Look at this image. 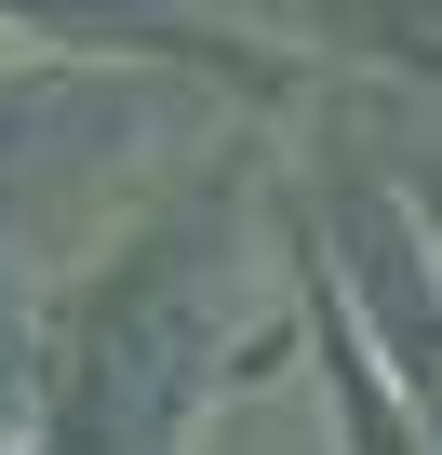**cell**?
<instances>
[{
  "label": "cell",
  "mask_w": 442,
  "mask_h": 455,
  "mask_svg": "<svg viewBox=\"0 0 442 455\" xmlns=\"http://www.w3.org/2000/svg\"><path fill=\"white\" fill-rule=\"evenodd\" d=\"M41 402H54V322L0 282V428H28Z\"/></svg>",
  "instance_id": "4"
},
{
  "label": "cell",
  "mask_w": 442,
  "mask_h": 455,
  "mask_svg": "<svg viewBox=\"0 0 442 455\" xmlns=\"http://www.w3.org/2000/svg\"><path fill=\"white\" fill-rule=\"evenodd\" d=\"M335 415H349V442H362V455H429V442L402 428V402L362 375V348H349V335H335Z\"/></svg>",
  "instance_id": "5"
},
{
  "label": "cell",
  "mask_w": 442,
  "mask_h": 455,
  "mask_svg": "<svg viewBox=\"0 0 442 455\" xmlns=\"http://www.w3.org/2000/svg\"><path fill=\"white\" fill-rule=\"evenodd\" d=\"M282 335H229V242L214 201L161 214L148 242L94 282V308L54 335V402H41V455H174V428L255 375Z\"/></svg>",
  "instance_id": "1"
},
{
  "label": "cell",
  "mask_w": 442,
  "mask_h": 455,
  "mask_svg": "<svg viewBox=\"0 0 442 455\" xmlns=\"http://www.w3.org/2000/svg\"><path fill=\"white\" fill-rule=\"evenodd\" d=\"M134 81L121 68H0V201H28L54 161H94L134 134Z\"/></svg>",
  "instance_id": "3"
},
{
  "label": "cell",
  "mask_w": 442,
  "mask_h": 455,
  "mask_svg": "<svg viewBox=\"0 0 442 455\" xmlns=\"http://www.w3.org/2000/svg\"><path fill=\"white\" fill-rule=\"evenodd\" d=\"M429 242H442V174H429Z\"/></svg>",
  "instance_id": "6"
},
{
  "label": "cell",
  "mask_w": 442,
  "mask_h": 455,
  "mask_svg": "<svg viewBox=\"0 0 442 455\" xmlns=\"http://www.w3.org/2000/svg\"><path fill=\"white\" fill-rule=\"evenodd\" d=\"M335 242H349V282H362V322H375L362 362L402 375V428L442 455V268H429V228L389 188H335Z\"/></svg>",
  "instance_id": "2"
}]
</instances>
